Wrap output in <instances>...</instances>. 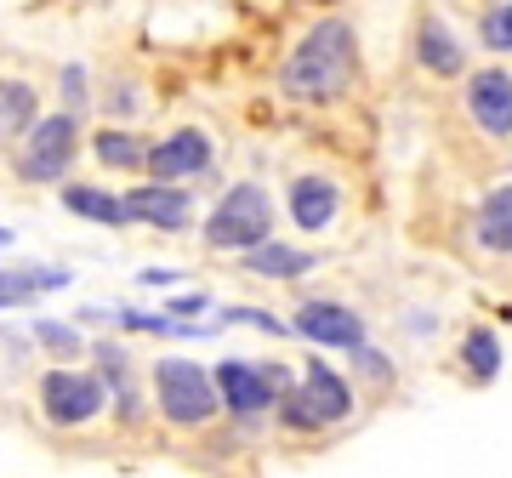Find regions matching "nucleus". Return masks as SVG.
Returning <instances> with one entry per match:
<instances>
[{
    "mask_svg": "<svg viewBox=\"0 0 512 478\" xmlns=\"http://www.w3.org/2000/svg\"><path fill=\"white\" fill-rule=\"evenodd\" d=\"M359 69V40L342 18H325L319 29H308V40L291 52V63L279 69V86L285 97H302V103H325L353 80Z\"/></svg>",
    "mask_w": 512,
    "mask_h": 478,
    "instance_id": "obj_1",
    "label": "nucleus"
},
{
    "mask_svg": "<svg viewBox=\"0 0 512 478\" xmlns=\"http://www.w3.org/2000/svg\"><path fill=\"white\" fill-rule=\"evenodd\" d=\"M268 234H274V200L256 183L228 188L217 200V211H211V222H205V239H211L217 251H251V245H262Z\"/></svg>",
    "mask_w": 512,
    "mask_h": 478,
    "instance_id": "obj_2",
    "label": "nucleus"
},
{
    "mask_svg": "<svg viewBox=\"0 0 512 478\" xmlns=\"http://www.w3.org/2000/svg\"><path fill=\"white\" fill-rule=\"evenodd\" d=\"M279 410H285L291 427H330V422H342V416L353 410V393H348V382H342L336 370L313 359V365L302 370V382L279 399Z\"/></svg>",
    "mask_w": 512,
    "mask_h": 478,
    "instance_id": "obj_3",
    "label": "nucleus"
},
{
    "mask_svg": "<svg viewBox=\"0 0 512 478\" xmlns=\"http://www.w3.org/2000/svg\"><path fill=\"white\" fill-rule=\"evenodd\" d=\"M154 393H160V410L177 427H200L205 416L217 410L211 376H205L194 359H160V365H154Z\"/></svg>",
    "mask_w": 512,
    "mask_h": 478,
    "instance_id": "obj_4",
    "label": "nucleus"
},
{
    "mask_svg": "<svg viewBox=\"0 0 512 478\" xmlns=\"http://www.w3.org/2000/svg\"><path fill=\"white\" fill-rule=\"evenodd\" d=\"M103 399H109L103 376H86V370H46V382H40L46 422H57V427L92 422L97 410H103Z\"/></svg>",
    "mask_w": 512,
    "mask_h": 478,
    "instance_id": "obj_5",
    "label": "nucleus"
},
{
    "mask_svg": "<svg viewBox=\"0 0 512 478\" xmlns=\"http://www.w3.org/2000/svg\"><path fill=\"white\" fill-rule=\"evenodd\" d=\"M74 160V120L69 114H46L35 126L23 131V148H18V171L29 183H52L63 177Z\"/></svg>",
    "mask_w": 512,
    "mask_h": 478,
    "instance_id": "obj_6",
    "label": "nucleus"
},
{
    "mask_svg": "<svg viewBox=\"0 0 512 478\" xmlns=\"http://www.w3.org/2000/svg\"><path fill=\"white\" fill-rule=\"evenodd\" d=\"M291 331H302L319 348H365V319L342 302H302Z\"/></svg>",
    "mask_w": 512,
    "mask_h": 478,
    "instance_id": "obj_7",
    "label": "nucleus"
},
{
    "mask_svg": "<svg viewBox=\"0 0 512 478\" xmlns=\"http://www.w3.org/2000/svg\"><path fill=\"white\" fill-rule=\"evenodd\" d=\"M211 160V143H205V131H171L165 143H154L143 154V166L154 171V183H183L194 171H205Z\"/></svg>",
    "mask_w": 512,
    "mask_h": 478,
    "instance_id": "obj_8",
    "label": "nucleus"
},
{
    "mask_svg": "<svg viewBox=\"0 0 512 478\" xmlns=\"http://www.w3.org/2000/svg\"><path fill=\"white\" fill-rule=\"evenodd\" d=\"M126 217L131 222H154V228H188V217H194V200H188V188L177 183H148V188H131L126 200Z\"/></svg>",
    "mask_w": 512,
    "mask_h": 478,
    "instance_id": "obj_9",
    "label": "nucleus"
},
{
    "mask_svg": "<svg viewBox=\"0 0 512 478\" xmlns=\"http://www.w3.org/2000/svg\"><path fill=\"white\" fill-rule=\"evenodd\" d=\"M211 393H217V405L239 410V416H256V410L274 405V387H268L262 365H245V359H228V365L211 376Z\"/></svg>",
    "mask_w": 512,
    "mask_h": 478,
    "instance_id": "obj_10",
    "label": "nucleus"
},
{
    "mask_svg": "<svg viewBox=\"0 0 512 478\" xmlns=\"http://www.w3.org/2000/svg\"><path fill=\"white\" fill-rule=\"evenodd\" d=\"M467 103H473V120L490 137H507L512 131V74L507 69H478L473 86H467Z\"/></svg>",
    "mask_w": 512,
    "mask_h": 478,
    "instance_id": "obj_11",
    "label": "nucleus"
},
{
    "mask_svg": "<svg viewBox=\"0 0 512 478\" xmlns=\"http://www.w3.org/2000/svg\"><path fill=\"white\" fill-rule=\"evenodd\" d=\"M336 205H342V194H336L330 177H296L291 183V217H296V228H308V234H319V228L336 222Z\"/></svg>",
    "mask_w": 512,
    "mask_h": 478,
    "instance_id": "obj_12",
    "label": "nucleus"
},
{
    "mask_svg": "<svg viewBox=\"0 0 512 478\" xmlns=\"http://www.w3.org/2000/svg\"><path fill=\"white\" fill-rule=\"evenodd\" d=\"M416 52H421V63H427L433 74H461L467 69V52H461V40L444 29V18H421Z\"/></svg>",
    "mask_w": 512,
    "mask_h": 478,
    "instance_id": "obj_13",
    "label": "nucleus"
},
{
    "mask_svg": "<svg viewBox=\"0 0 512 478\" xmlns=\"http://www.w3.org/2000/svg\"><path fill=\"white\" fill-rule=\"evenodd\" d=\"M63 205H69L74 217H92L103 222V228H126V205H120V194H109V188H92V183H69L63 188Z\"/></svg>",
    "mask_w": 512,
    "mask_h": 478,
    "instance_id": "obj_14",
    "label": "nucleus"
},
{
    "mask_svg": "<svg viewBox=\"0 0 512 478\" xmlns=\"http://www.w3.org/2000/svg\"><path fill=\"white\" fill-rule=\"evenodd\" d=\"M245 268H251V274H268V279H296V274H308V268H313V257H308V251H296V245L262 239V245L245 251Z\"/></svg>",
    "mask_w": 512,
    "mask_h": 478,
    "instance_id": "obj_15",
    "label": "nucleus"
},
{
    "mask_svg": "<svg viewBox=\"0 0 512 478\" xmlns=\"http://www.w3.org/2000/svg\"><path fill=\"white\" fill-rule=\"evenodd\" d=\"M478 239L507 257V245H512V188L507 183L490 188V200L478 205Z\"/></svg>",
    "mask_w": 512,
    "mask_h": 478,
    "instance_id": "obj_16",
    "label": "nucleus"
},
{
    "mask_svg": "<svg viewBox=\"0 0 512 478\" xmlns=\"http://www.w3.org/2000/svg\"><path fill=\"white\" fill-rule=\"evenodd\" d=\"M69 274L63 268H23V274H0V308H12V302H29L40 291H63Z\"/></svg>",
    "mask_w": 512,
    "mask_h": 478,
    "instance_id": "obj_17",
    "label": "nucleus"
},
{
    "mask_svg": "<svg viewBox=\"0 0 512 478\" xmlns=\"http://www.w3.org/2000/svg\"><path fill=\"white\" fill-rule=\"evenodd\" d=\"M35 120V92L23 80H0V137H23Z\"/></svg>",
    "mask_w": 512,
    "mask_h": 478,
    "instance_id": "obj_18",
    "label": "nucleus"
},
{
    "mask_svg": "<svg viewBox=\"0 0 512 478\" xmlns=\"http://www.w3.org/2000/svg\"><path fill=\"white\" fill-rule=\"evenodd\" d=\"M461 359L473 370V382H495L501 376V342H495L490 325H473V331L461 336Z\"/></svg>",
    "mask_w": 512,
    "mask_h": 478,
    "instance_id": "obj_19",
    "label": "nucleus"
},
{
    "mask_svg": "<svg viewBox=\"0 0 512 478\" xmlns=\"http://www.w3.org/2000/svg\"><path fill=\"white\" fill-rule=\"evenodd\" d=\"M97 160L103 166H120V171H137L143 166V154H148V143L143 137H131V131H97Z\"/></svg>",
    "mask_w": 512,
    "mask_h": 478,
    "instance_id": "obj_20",
    "label": "nucleus"
},
{
    "mask_svg": "<svg viewBox=\"0 0 512 478\" xmlns=\"http://www.w3.org/2000/svg\"><path fill=\"white\" fill-rule=\"evenodd\" d=\"M484 46H490V52H507V46H512V6H507V0L484 18Z\"/></svg>",
    "mask_w": 512,
    "mask_h": 478,
    "instance_id": "obj_21",
    "label": "nucleus"
},
{
    "mask_svg": "<svg viewBox=\"0 0 512 478\" xmlns=\"http://www.w3.org/2000/svg\"><path fill=\"white\" fill-rule=\"evenodd\" d=\"M222 319H228V325H256V331H274V336L291 331V325H279L274 313H256V308H228Z\"/></svg>",
    "mask_w": 512,
    "mask_h": 478,
    "instance_id": "obj_22",
    "label": "nucleus"
},
{
    "mask_svg": "<svg viewBox=\"0 0 512 478\" xmlns=\"http://www.w3.org/2000/svg\"><path fill=\"white\" fill-rule=\"evenodd\" d=\"M63 97H69V109H80V103H86V69H63Z\"/></svg>",
    "mask_w": 512,
    "mask_h": 478,
    "instance_id": "obj_23",
    "label": "nucleus"
},
{
    "mask_svg": "<svg viewBox=\"0 0 512 478\" xmlns=\"http://www.w3.org/2000/svg\"><path fill=\"white\" fill-rule=\"evenodd\" d=\"M200 308H205L200 291H194V296H171V313H165V319H177V325H183V319H194Z\"/></svg>",
    "mask_w": 512,
    "mask_h": 478,
    "instance_id": "obj_24",
    "label": "nucleus"
},
{
    "mask_svg": "<svg viewBox=\"0 0 512 478\" xmlns=\"http://www.w3.org/2000/svg\"><path fill=\"white\" fill-rule=\"evenodd\" d=\"M40 342H52V348H74V336L63 325H40Z\"/></svg>",
    "mask_w": 512,
    "mask_h": 478,
    "instance_id": "obj_25",
    "label": "nucleus"
},
{
    "mask_svg": "<svg viewBox=\"0 0 512 478\" xmlns=\"http://www.w3.org/2000/svg\"><path fill=\"white\" fill-rule=\"evenodd\" d=\"M6 239H12V234H6V228H0V245H6Z\"/></svg>",
    "mask_w": 512,
    "mask_h": 478,
    "instance_id": "obj_26",
    "label": "nucleus"
}]
</instances>
